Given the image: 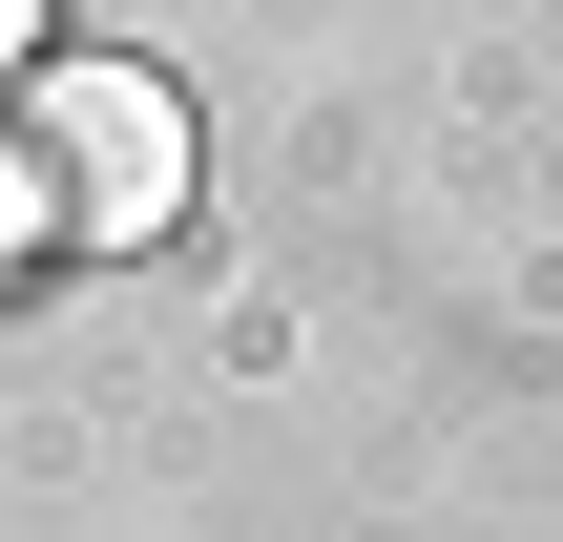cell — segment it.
Instances as JSON below:
<instances>
[{
	"label": "cell",
	"mask_w": 563,
	"mask_h": 542,
	"mask_svg": "<svg viewBox=\"0 0 563 542\" xmlns=\"http://www.w3.org/2000/svg\"><path fill=\"white\" fill-rule=\"evenodd\" d=\"M21 84H42V0H0V104H21Z\"/></svg>",
	"instance_id": "7a4b0ae2"
},
{
	"label": "cell",
	"mask_w": 563,
	"mask_h": 542,
	"mask_svg": "<svg viewBox=\"0 0 563 542\" xmlns=\"http://www.w3.org/2000/svg\"><path fill=\"white\" fill-rule=\"evenodd\" d=\"M188 209V104L146 63H42L0 104V230L21 251H146Z\"/></svg>",
	"instance_id": "6da1fadb"
}]
</instances>
